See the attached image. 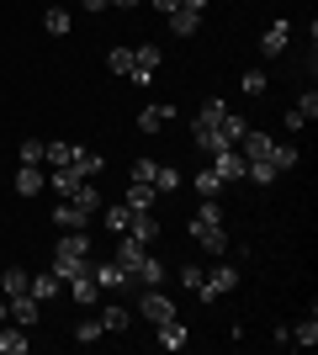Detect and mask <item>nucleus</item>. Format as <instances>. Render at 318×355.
<instances>
[{
  "mask_svg": "<svg viewBox=\"0 0 318 355\" xmlns=\"http://www.w3.org/2000/svg\"><path fill=\"white\" fill-rule=\"evenodd\" d=\"M191 239H197L207 254H218V260H223L228 239H223V207H218V196H202L197 218H191Z\"/></svg>",
  "mask_w": 318,
  "mask_h": 355,
  "instance_id": "1",
  "label": "nucleus"
},
{
  "mask_svg": "<svg viewBox=\"0 0 318 355\" xmlns=\"http://www.w3.org/2000/svg\"><path fill=\"white\" fill-rule=\"evenodd\" d=\"M85 266H91V239H85V228H75V234H64L59 244H53V270L69 282V276H80Z\"/></svg>",
  "mask_w": 318,
  "mask_h": 355,
  "instance_id": "2",
  "label": "nucleus"
},
{
  "mask_svg": "<svg viewBox=\"0 0 318 355\" xmlns=\"http://www.w3.org/2000/svg\"><path fill=\"white\" fill-rule=\"evenodd\" d=\"M233 286H239V270L218 260V266H212L207 276H202V292H197V297H202V302H218V297H228Z\"/></svg>",
  "mask_w": 318,
  "mask_h": 355,
  "instance_id": "3",
  "label": "nucleus"
},
{
  "mask_svg": "<svg viewBox=\"0 0 318 355\" xmlns=\"http://www.w3.org/2000/svg\"><path fill=\"white\" fill-rule=\"evenodd\" d=\"M85 270L96 276V286H101V292H127V286H133V276H127L117 260H91Z\"/></svg>",
  "mask_w": 318,
  "mask_h": 355,
  "instance_id": "4",
  "label": "nucleus"
},
{
  "mask_svg": "<svg viewBox=\"0 0 318 355\" xmlns=\"http://www.w3.org/2000/svg\"><path fill=\"white\" fill-rule=\"evenodd\" d=\"M138 318H149V324H165V318H175V302H170L159 286H143V297H138Z\"/></svg>",
  "mask_w": 318,
  "mask_h": 355,
  "instance_id": "5",
  "label": "nucleus"
},
{
  "mask_svg": "<svg viewBox=\"0 0 318 355\" xmlns=\"http://www.w3.org/2000/svg\"><path fill=\"white\" fill-rule=\"evenodd\" d=\"M127 276H133V286H165V266H159L149 250H138V260L127 266Z\"/></svg>",
  "mask_w": 318,
  "mask_h": 355,
  "instance_id": "6",
  "label": "nucleus"
},
{
  "mask_svg": "<svg viewBox=\"0 0 318 355\" xmlns=\"http://www.w3.org/2000/svg\"><path fill=\"white\" fill-rule=\"evenodd\" d=\"M244 154V159H271V148H276V138L265 133V128H244V138L233 144Z\"/></svg>",
  "mask_w": 318,
  "mask_h": 355,
  "instance_id": "7",
  "label": "nucleus"
},
{
  "mask_svg": "<svg viewBox=\"0 0 318 355\" xmlns=\"http://www.w3.org/2000/svg\"><path fill=\"white\" fill-rule=\"evenodd\" d=\"M6 313H11L21 329H32V324H37V313H43V302H37L32 292H16V297H6Z\"/></svg>",
  "mask_w": 318,
  "mask_h": 355,
  "instance_id": "8",
  "label": "nucleus"
},
{
  "mask_svg": "<svg viewBox=\"0 0 318 355\" xmlns=\"http://www.w3.org/2000/svg\"><path fill=\"white\" fill-rule=\"evenodd\" d=\"M154 340L165 345V350H186L191 329H186V324H181V313H175V318H165V324H154Z\"/></svg>",
  "mask_w": 318,
  "mask_h": 355,
  "instance_id": "9",
  "label": "nucleus"
},
{
  "mask_svg": "<svg viewBox=\"0 0 318 355\" xmlns=\"http://www.w3.org/2000/svg\"><path fill=\"white\" fill-rule=\"evenodd\" d=\"M69 302H80V308H96V297H101V286H96V276L91 270H80V276H69Z\"/></svg>",
  "mask_w": 318,
  "mask_h": 355,
  "instance_id": "10",
  "label": "nucleus"
},
{
  "mask_svg": "<svg viewBox=\"0 0 318 355\" xmlns=\"http://www.w3.org/2000/svg\"><path fill=\"white\" fill-rule=\"evenodd\" d=\"M170 117H175V106H170V101H149L143 112H138V133H159Z\"/></svg>",
  "mask_w": 318,
  "mask_h": 355,
  "instance_id": "11",
  "label": "nucleus"
},
{
  "mask_svg": "<svg viewBox=\"0 0 318 355\" xmlns=\"http://www.w3.org/2000/svg\"><path fill=\"white\" fill-rule=\"evenodd\" d=\"M244 164H249V159H244L239 148H223V154H212V170L223 175V186H228V180H244Z\"/></svg>",
  "mask_w": 318,
  "mask_h": 355,
  "instance_id": "12",
  "label": "nucleus"
},
{
  "mask_svg": "<svg viewBox=\"0 0 318 355\" xmlns=\"http://www.w3.org/2000/svg\"><path fill=\"white\" fill-rule=\"evenodd\" d=\"M53 223H59L64 234H75V228H91V212H80L75 202H69V196H64L59 207H53Z\"/></svg>",
  "mask_w": 318,
  "mask_h": 355,
  "instance_id": "13",
  "label": "nucleus"
},
{
  "mask_svg": "<svg viewBox=\"0 0 318 355\" xmlns=\"http://www.w3.org/2000/svg\"><path fill=\"white\" fill-rule=\"evenodd\" d=\"M127 234H133L138 244H154V239H159V218H154V212H127Z\"/></svg>",
  "mask_w": 318,
  "mask_h": 355,
  "instance_id": "14",
  "label": "nucleus"
},
{
  "mask_svg": "<svg viewBox=\"0 0 318 355\" xmlns=\"http://www.w3.org/2000/svg\"><path fill=\"white\" fill-rule=\"evenodd\" d=\"M191 138H197V148H202V154H223V133H218V122H202L197 117V128H191Z\"/></svg>",
  "mask_w": 318,
  "mask_h": 355,
  "instance_id": "15",
  "label": "nucleus"
},
{
  "mask_svg": "<svg viewBox=\"0 0 318 355\" xmlns=\"http://www.w3.org/2000/svg\"><path fill=\"white\" fill-rule=\"evenodd\" d=\"M122 202H127V207H133V212H154V202H159V191H154L149 180H133V186H127V196H122Z\"/></svg>",
  "mask_w": 318,
  "mask_h": 355,
  "instance_id": "16",
  "label": "nucleus"
},
{
  "mask_svg": "<svg viewBox=\"0 0 318 355\" xmlns=\"http://www.w3.org/2000/svg\"><path fill=\"white\" fill-rule=\"evenodd\" d=\"M27 292L37 297V302H43V297H59L64 292V276H59V270H37V276L27 282Z\"/></svg>",
  "mask_w": 318,
  "mask_h": 355,
  "instance_id": "17",
  "label": "nucleus"
},
{
  "mask_svg": "<svg viewBox=\"0 0 318 355\" xmlns=\"http://www.w3.org/2000/svg\"><path fill=\"white\" fill-rule=\"evenodd\" d=\"M101 170H106V159L96 154V148H75V175L80 180H96Z\"/></svg>",
  "mask_w": 318,
  "mask_h": 355,
  "instance_id": "18",
  "label": "nucleus"
},
{
  "mask_svg": "<svg viewBox=\"0 0 318 355\" xmlns=\"http://www.w3.org/2000/svg\"><path fill=\"white\" fill-rule=\"evenodd\" d=\"M292 345H308V350H313V345H318V313H313V308H308L303 318L292 324Z\"/></svg>",
  "mask_w": 318,
  "mask_h": 355,
  "instance_id": "19",
  "label": "nucleus"
},
{
  "mask_svg": "<svg viewBox=\"0 0 318 355\" xmlns=\"http://www.w3.org/2000/svg\"><path fill=\"white\" fill-rule=\"evenodd\" d=\"M127 324H133V313L122 308V302H106V308H101V329H106V334H122Z\"/></svg>",
  "mask_w": 318,
  "mask_h": 355,
  "instance_id": "20",
  "label": "nucleus"
},
{
  "mask_svg": "<svg viewBox=\"0 0 318 355\" xmlns=\"http://www.w3.org/2000/svg\"><path fill=\"white\" fill-rule=\"evenodd\" d=\"M43 191V170H37V164H21V170H16V196H37Z\"/></svg>",
  "mask_w": 318,
  "mask_h": 355,
  "instance_id": "21",
  "label": "nucleus"
},
{
  "mask_svg": "<svg viewBox=\"0 0 318 355\" xmlns=\"http://www.w3.org/2000/svg\"><path fill=\"white\" fill-rule=\"evenodd\" d=\"M287 37H292V27H287V21H276V27L260 37V53H271V59H276V53H287Z\"/></svg>",
  "mask_w": 318,
  "mask_h": 355,
  "instance_id": "22",
  "label": "nucleus"
},
{
  "mask_svg": "<svg viewBox=\"0 0 318 355\" xmlns=\"http://www.w3.org/2000/svg\"><path fill=\"white\" fill-rule=\"evenodd\" d=\"M27 282H32V276H27L21 266H6V270H0V297H16V292H27Z\"/></svg>",
  "mask_w": 318,
  "mask_h": 355,
  "instance_id": "23",
  "label": "nucleus"
},
{
  "mask_svg": "<svg viewBox=\"0 0 318 355\" xmlns=\"http://www.w3.org/2000/svg\"><path fill=\"white\" fill-rule=\"evenodd\" d=\"M170 32H175V37H197V32H202V16L197 11H170Z\"/></svg>",
  "mask_w": 318,
  "mask_h": 355,
  "instance_id": "24",
  "label": "nucleus"
},
{
  "mask_svg": "<svg viewBox=\"0 0 318 355\" xmlns=\"http://www.w3.org/2000/svg\"><path fill=\"white\" fill-rule=\"evenodd\" d=\"M69 202H75L80 212H91V218H96V212H101V196H96V186H91V180H80L75 191H69Z\"/></svg>",
  "mask_w": 318,
  "mask_h": 355,
  "instance_id": "25",
  "label": "nucleus"
},
{
  "mask_svg": "<svg viewBox=\"0 0 318 355\" xmlns=\"http://www.w3.org/2000/svg\"><path fill=\"white\" fill-rule=\"evenodd\" d=\"M244 128H249V122H244L239 112H223V117H218V133H223V144H228V148L244 138Z\"/></svg>",
  "mask_w": 318,
  "mask_h": 355,
  "instance_id": "26",
  "label": "nucleus"
},
{
  "mask_svg": "<svg viewBox=\"0 0 318 355\" xmlns=\"http://www.w3.org/2000/svg\"><path fill=\"white\" fill-rule=\"evenodd\" d=\"M27 329H21V324H16V329H0V355H21V350H27Z\"/></svg>",
  "mask_w": 318,
  "mask_h": 355,
  "instance_id": "27",
  "label": "nucleus"
},
{
  "mask_svg": "<svg viewBox=\"0 0 318 355\" xmlns=\"http://www.w3.org/2000/svg\"><path fill=\"white\" fill-rule=\"evenodd\" d=\"M159 59H165V53H159V43H138V48H133V64H138L143 74L159 69Z\"/></svg>",
  "mask_w": 318,
  "mask_h": 355,
  "instance_id": "28",
  "label": "nucleus"
},
{
  "mask_svg": "<svg viewBox=\"0 0 318 355\" xmlns=\"http://www.w3.org/2000/svg\"><path fill=\"white\" fill-rule=\"evenodd\" d=\"M75 148H80V144H64V138H53V144H43V159H48V164H75Z\"/></svg>",
  "mask_w": 318,
  "mask_h": 355,
  "instance_id": "29",
  "label": "nucleus"
},
{
  "mask_svg": "<svg viewBox=\"0 0 318 355\" xmlns=\"http://www.w3.org/2000/svg\"><path fill=\"white\" fill-rule=\"evenodd\" d=\"M106 69H112V74H122V80H127V74L138 69V64H133V48H112V53H106Z\"/></svg>",
  "mask_w": 318,
  "mask_h": 355,
  "instance_id": "30",
  "label": "nucleus"
},
{
  "mask_svg": "<svg viewBox=\"0 0 318 355\" xmlns=\"http://www.w3.org/2000/svg\"><path fill=\"white\" fill-rule=\"evenodd\" d=\"M149 186H154V191H159V196H170V191H175V186H181V170H170V164H159Z\"/></svg>",
  "mask_w": 318,
  "mask_h": 355,
  "instance_id": "31",
  "label": "nucleus"
},
{
  "mask_svg": "<svg viewBox=\"0 0 318 355\" xmlns=\"http://www.w3.org/2000/svg\"><path fill=\"white\" fill-rule=\"evenodd\" d=\"M80 186V175H75V164H53V191L59 196H69Z\"/></svg>",
  "mask_w": 318,
  "mask_h": 355,
  "instance_id": "32",
  "label": "nucleus"
},
{
  "mask_svg": "<svg viewBox=\"0 0 318 355\" xmlns=\"http://www.w3.org/2000/svg\"><path fill=\"white\" fill-rule=\"evenodd\" d=\"M43 27H48V32H53V37H64V32L75 27V16L64 11V6H53V11H48V16H43Z\"/></svg>",
  "mask_w": 318,
  "mask_h": 355,
  "instance_id": "33",
  "label": "nucleus"
},
{
  "mask_svg": "<svg viewBox=\"0 0 318 355\" xmlns=\"http://www.w3.org/2000/svg\"><path fill=\"white\" fill-rule=\"evenodd\" d=\"M127 202H117V207H101V218H106V228H112V234H127Z\"/></svg>",
  "mask_w": 318,
  "mask_h": 355,
  "instance_id": "34",
  "label": "nucleus"
},
{
  "mask_svg": "<svg viewBox=\"0 0 318 355\" xmlns=\"http://www.w3.org/2000/svg\"><path fill=\"white\" fill-rule=\"evenodd\" d=\"M218 191H223V175H218L212 164H207V170H197V196H218Z\"/></svg>",
  "mask_w": 318,
  "mask_h": 355,
  "instance_id": "35",
  "label": "nucleus"
},
{
  "mask_svg": "<svg viewBox=\"0 0 318 355\" xmlns=\"http://www.w3.org/2000/svg\"><path fill=\"white\" fill-rule=\"evenodd\" d=\"M96 340H106V329H101V318H85V324L75 329V345H96Z\"/></svg>",
  "mask_w": 318,
  "mask_h": 355,
  "instance_id": "36",
  "label": "nucleus"
},
{
  "mask_svg": "<svg viewBox=\"0 0 318 355\" xmlns=\"http://www.w3.org/2000/svg\"><path fill=\"white\" fill-rule=\"evenodd\" d=\"M271 164H276V175H281V170H292V164H297V148H292V144H276V148H271Z\"/></svg>",
  "mask_w": 318,
  "mask_h": 355,
  "instance_id": "37",
  "label": "nucleus"
},
{
  "mask_svg": "<svg viewBox=\"0 0 318 355\" xmlns=\"http://www.w3.org/2000/svg\"><path fill=\"white\" fill-rule=\"evenodd\" d=\"M265 85H271V80H265L260 69H249V74L239 80V90H244V96H265Z\"/></svg>",
  "mask_w": 318,
  "mask_h": 355,
  "instance_id": "38",
  "label": "nucleus"
},
{
  "mask_svg": "<svg viewBox=\"0 0 318 355\" xmlns=\"http://www.w3.org/2000/svg\"><path fill=\"white\" fill-rule=\"evenodd\" d=\"M202 276H207V266H181V286L186 292H202Z\"/></svg>",
  "mask_w": 318,
  "mask_h": 355,
  "instance_id": "39",
  "label": "nucleus"
},
{
  "mask_svg": "<svg viewBox=\"0 0 318 355\" xmlns=\"http://www.w3.org/2000/svg\"><path fill=\"white\" fill-rule=\"evenodd\" d=\"M21 164H43V138H27V144H21Z\"/></svg>",
  "mask_w": 318,
  "mask_h": 355,
  "instance_id": "40",
  "label": "nucleus"
},
{
  "mask_svg": "<svg viewBox=\"0 0 318 355\" xmlns=\"http://www.w3.org/2000/svg\"><path fill=\"white\" fill-rule=\"evenodd\" d=\"M223 112H228V106L218 101V96H207V101H202V122H218V117H223Z\"/></svg>",
  "mask_w": 318,
  "mask_h": 355,
  "instance_id": "41",
  "label": "nucleus"
},
{
  "mask_svg": "<svg viewBox=\"0 0 318 355\" xmlns=\"http://www.w3.org/2000/svg\"><path fill=\"white\" fill-rule=\"evenodd\" d=\"M297 112H303V117H308V122H313V117H318V90H303V101H297Z\"/></svg>",
  "mask_w": 318,
  "mask_h": 355,
  "instance_id": "42",
  "label": "nucleus"
},
{
  "mask_svg": "<svg viewBox=\"0 0 318 355\" xmlns=\"http://www.w3.org/2000/svg\"><path fill=\"white\" fill-rule=\"evenodd\" d=\"M154 170H159V159H138L133 164V180H154Z\"/></svg>",
  "mask_w": 318,
  "mask_h": 355,
  "instance_id": "43",
  "label": "nucleus"
},
{
  "mask_svg": "<svg viewBox=\"0 0 318 355\" xmlns=\"http://www.w3.org/2000/svg\"><path fill=\"white\" fill-rule=\"evenodd\" d=\"M149 6H154V11H165V16H170V11H181V0H149Z\"/></svg>",
  "mask_w": 318,
  "mask_h": 355,
  "instance_id": "44",
  "label": "nucleus"
},
{
  "mask_svg": "<svg viewBox=\"0 0 318 355\" xmlns=\"http://www.w3.org/2000/svg\"><path fill=\"white\" fill-rule=\"evenodd\" d=\"M207 6H212V0H181V11H197V16L207 11Z\"/></svg>",
  "mask_w": 318,
  "mask_h": 355,
  "instance_id": "45",
  "label": "nucleus"
},
{
  "mask_svg": "<svg viewBox=\"0 0 318 355\" xmlns=\"http://www.w3.org/2000/svg\"><path fill=\"white\" fill-rule=\"evenodd\" d=\"M80 6H85V11L96 16V11H106V6H112V0H80Z\"/></svg>",
  "mask_w": 318,
  "mask_h": 355,
  "instance_id": "46",
  "label": "nucleus"
},
{
  "mask_svg": "<svg viewBox=\"0 0 318 355\" xmlns=\"http://www.w3.org/2000/svg\"><path fill=\"white\" fill-rule=\"evenodd\" d=\"M112 6H138V0H112Z\"/></svg>",
  "mask_w": 318,
  "mask_h": 355,
  "instance_id": "47",
  "label": "nucleus"
},
{
  "mask_svg": "<svg viewBox=\"0 0 318 355\" xmlns=\"http://www.w3.org/2000/svg\"><path fill=\"white\" fill-rule=\"evenodd\" d=\"M0 318H6V297H0Z\"/></svg>",
  "mask_w": 318,
  "mask_h": 355,
  "instance_id": "48",
  "label": "nucleus"
}]
</instances>
